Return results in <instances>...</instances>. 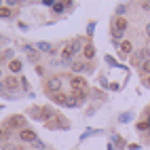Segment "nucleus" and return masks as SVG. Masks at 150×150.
Listing matches in <instances>:
<instances>
[{
  "label": "nucleus",
  "instance_id": "5701e85b",
  "mask_svg": "<svg viewBox=\"0 0 150 150\" xmlns=\"http://www.w3.org/2000/svg\"><path fill=\"white\" fill-rule=\"evenodd\" d=\"M131 118H133V112H125V114L118 116V121H121V123H129Z\"/></svg>",
  "mask_w": 150,
  "mask_h": 150
},
{
  "label": "nucleus",
  "instance_id": "473e14b6",
  "mask_svg": "<svg viewBox=\"0 0 150 150\" xmlns=\"http://www.w3.org/2000/svg\"><path fill=\"white\" fill-rule=\"evenodd\" d=\"M144 85H146V87H150V76H148L146 81H144Z\"/></svg>",
  "mask_w": 150,
  "mask_h": 150
},
{
  "label": "nucleus",
  "instance_id": "6ab92c4d",
  "mask_svg": "<svg viewBox=\"0 0 150 150\" xmlns=\"http://www.w3.org/2000/svg\"><path fill=\"white\" fill-rule=\"evenodd\" d=\"M66 6H68V2H55V4H53V13L62 15V13L66 11Z\"/></svg>",
  "mask_w": 150,
  "mask_h": 150
},
{
  "label": "nucleus",
  "instance_id": "393cba45",
  "mask_svg": "<svg viewBox=\"0 0 150 150\" xmlns=\"http://www.w3.org/2000/svg\"><path fill=\"white\" fill-rule=\"evenodd\" d=\"M0 17H2V19H8V17H11V8H0Z\"/></svg>",
  "mask_w": 150,
  "mask_h": 150
},
{
  "label": "nucleus",
  "instance_id": "a211bd4d",
  "mask_svg": "<svg viewBox=\"0 0 150 150\" xmlns=\"http://www.w3.org/2000/svg\"><path fill=\"white\" fill-rule=\"evenodd\" d=\"M66 106H68V108H78L81 104H78V99H76L72 93H70V95H68V99H66Z\"/></svg>",
  "mask_w": 150,
  "mask_h": 150
},
{
  "label": "nucleus",
  "instance_id": "4468645a",
  "mask_svg": "<svg viewBox=\"0 0 150 150\" xmlns=\"http://www.w3.org/2000/svg\"><path fill=\"white\" fill-rule=\"evenodd\" d=\"M4 87H6V89H11V91H15V89L19 87V81H17V76H8L6 81H4Z\"/></svg>",
  "mask_w": 150,
  "mask_h": 150
},
{
  "label": "nucleus",
  "instance_id": "aec40b11",
  "mask_svg": "<svg viewBox=\"0 0 150 150\" xmlns=\"http://www.w3.org/2000/svg\"><path fill=\"white\" fill-rule=\"evenodd\" d=\"M51 99L55 104H64L66 106V99H68V95H62V93H55V95H51Z\"/></svg>",
  "mask_w": 150,
  "mask_h": 150
},
{
  "label": "nucleus",
  "instance_id": "7c9ffc66",
  "mask_svg": "<svg viewBox=\"0 0 150 150\" xmlns=\"http://www.w3.org/2000/svg\"><path fill=\"white\" fill-rule=\"evenodd\" d=\"M4 91H6V87H4V83L0 81V95H4Z\"/></svg>",
  "mask_w": 150,
  "mask_h": 150
},
{
  "label": "nucleus",
  "instance_id": "412c9836",
  "mask_svg": "<svg viewBox=\"0 0 150 150\" xmlns=\"http://www.w3.org/2000/svg\"><path fill=\"white\" fill-rule=\"evenodd\" d=\"M114 13H116V17H123V15L127 13V4H118V6L114 8Z\"/></svg>",
  "mask_w": 150,
  "mask_h": 150
},
{
  "label": "nucleus",
  "instance_id": "f257e3e1",
  "mask_svg": "<svg viewBox=\"0 0 150 150\" xmlns=\"http://www.w3.org/2000/svg\"><path fill=\"white\" fill-rule=\"evenodd\" d=\"M127 21L123 17H114V21H112V40H118V38H123V34L127 32Z\"/></svg>",
  "mask_w": 150,
  "mask_h": 150
},
{
  "label": "nucleus",
  "instance_id": "cd10ccee",
  "mask_svg": "<svg viewBox=\"0 0 150 150\" xmlns=\"http://www.w3.org/2000/svg\"><path fill=\"white\" fill-rule=\"evenodd\" d=\"M32 146H34V148H38V150H45V142H40V139H36Z\"/></svg>",
  "mask_w": 150,
  "mask_h": 150
},
{
  "label": "nucleus",
  "instance_id": "bb28decb",
  "mask_svg": "<svg viewBox=\"0 0 150 150\" xmlns=\"http://www.w3.org/2000/svg\"><path fill=\"white\" fill-rule=\"evenodd\" d=\"M13 55H15V53H13V49H6V51L2 53V59H11Z\"/></svg>",
  "mask_w": 150,
  "mask_h": 150
},
{
  "label": "nucleus",
  "instance_id": "4be33fe9",
  "mask_svg": "<svg viewBox=\"0 0 150 150\" xmlns=\"http://www.w3.org/2000/svg\"><path fill=\"white\" fill-rule=\"evenodd\" d=\"M148 129H150V121H142V123H137V131H148Z\"/></svg>",
  "mask_w": 150,
  "mask_h": 150
},
{
  "label": "nucleus",
  "instance_id": "20e7f679",
  "mask_svg": "<svg viewBox=\"0 0 150 150\" xmlns=\"http://www.w3.org/2000/svg\"><path fill=\"white\" fill-rule=\"evenodd\" d=\"M47 127H49V129H70V123L66 121L64 116H59V114H57L53 121H49V123H47Z\"/></svg>",
  "mask_w": 150,
  "mask_h": 150
},
{
  "label": "nucleus",
  "instance_id": "2eb2a0df",
  "mask_svg": "<svg viewBox=\"0 0 150 150\" xmlns=\"http://www.w3.org/2000/svg\"><path fill=\"white\" fill-rule=\"evenodd\" d=\"M32 118H36V121H42V108H38V106H34V108H30V112H28Z\"/></svg>",
  "mask_w": 150,
  "mask_h": 150
},
{
  "label": "nucleus",
  "instance_id": "dca6fc26",
  "mask_svg": "<svg viewBox=\"0 0 150 150\" xmlns=\"http://www.w3.org/2000/svg\"><path fill=\"white\" fill-rule=\"evenodd\" d=\"M70 68H72V72H85V70H87V64L85 62H72V66H70Z\"/></svg>",
  "mask_w": 150,
  "mask_h": 150
},
{
  "label": "nucleus",
  "instance_id": "a878e982",
  "mask_svg": "<svg viewBox=\"0 0 150 150\" xmlns=\"http://www.w3.org/2000/svg\"><path fill=\"white\" fill-rule=\"evenodd\" d=\"M142 72H144V74H150V59L142 64Z\"/></svg>",
  "mask_w": 150,
  "mask_h": 150
},
{
  "label": "nucleus",
  "instance_id": "9b49d317",
  "mask_svg": "<svg viewBox=\"0 0 150 150\" xmlns=\"http://www.w3.org/2000/svg\"><path fill=\"white\" fill-rule=\"evenodd\" d=\"M23 51L28 53V59H30V62H32V64H36L38 59H40V55H38V53H36V51H34V49L30 47V45H25V47H23Z\"/></svg>",
  "mask_w": 150,
  "mask_h": 150
},
{
  "label": "nucleus",
  "instance_id": "c756f323",
  "mask_svg": "<svg viewBox=\"0 0 150 150\" xmlns=\"http://www.w3.org/2000/svg\"><path fill=\"white\" fill-rule=\"evenodd\" d=\"M99 85H102V87H108V81H106V76H99Z\"/></svg>",
  "mask_w": 150,
  "mask_h": 150
},
{
  "label": "nucleus",
  "instance_id": "f8f14e48",
  "mask_svg": "<svg viewBox=\"0 0 150 150\" xmlns=\"http://www.w3.org/2000/svg\"><path fill=\"white\" fill-rule=\"evenodd\" d=\"M21 62H19V59H11V62H8V70H11V72L13 74H19V72H21Z\"/></svg>",
  "mask_w": 150,
  "mask_h": 150
},
{
  "label": "nucleus",
  "instance_id": "423d86ee",
  "mask_svg": "<svg viewBox=\"0 0 150 150\" xmlns=\"http://www.w3.org/2000/svg\"><path fill=\"white\" fill-rule=\"evenodd\" d=\"M6 125H11V129L15 127V129H21V127H25V116H21V114H15V116H11L6 121Z\"/></svg>",
  "mask_w": 150,
  "mask_h": 150
},
{
  "label": "nucleus",
  "instance_id": "b1692460",
  "mask_svg": "<svg viewBox=\"0 0 150 150\" xmlns=\"http://www.w3.org/2000/svg\"><path fill=\"white\" fill-rule=\"evenodd\" d=\"M112 142H114V144H116L118 148H123V146H125V139H123L121 135H116V133L112 135Z\"/></svg>",
  "mask_w": 150,
  "mask_h": 150
},
{
  "label": "nucleus",
  "instance_id": "2f4dec72",
  "mask_svg": "<svg viewBox=\"0 0 150 150\" xmlns=\"http://www.w3.org/2000/svg\"><path fill=\"white\" fill-rule=\"evenodd\" d=\"M142 8L144 11H150V2H142Z\"/></svg>",
  "mask_w": 150,
  "mask_h": 150
},
{
  "label": "nucleus",
  "instance_id": "c85d7f7f",
  "mask_svg": "<svg viewBox=\"0 0 150 150\" xmlns=\"http://www.w3.org/2000/svg\"><path fill=\"white\" fill-rule=\"evenodd\" d=\"M93 30H95V23L91 21V23H89V28H87V34H89V36H91V34H93Z\"/></svg>",
  "mask_w": 150,
  "mask_h": 150
},
{
  "label": "nucleus",
  "instance_id": "0eeeda50",
  "mask_svg": "<svg viewBox=\"0 0 150 150\" xmlns=\"http://www.w3.org/2000/svg\"><path fill=\"white\" fill-rule=\"evenodd\" d=\"M19 139H21V142H32L34 144L38 137H36V133L32 131V129H21V131H19Z\"/></svg>",
  "mask_w": 150,
  "mask_h": 150
},
{
  "label": "nucleus",
  "instance_id": "ddd939ff",
  "mask_svg": "<svg viewBox=\"0 0 150 150\" xmlns=\"http://www.w3.org/2000/svg\"><path fill=\"white\" fill-rule=\"evenodd\" d=\"M83 55H85V59H93L95 57V47L91 42H87V47L83 49Z\"/></svg>",
  "mask_w": 150,
  "mask_h": 150
},
{
  "label": "nucleus",
  "instance_id": "1a4fd4ad",
  "mask_svg": "<svg viewBox=\"0 0 150 150\" xmlns=\"http://www.w3.org/2000/svg\"><path fill=\"white\" fill-rule=\"evenodd\" d=\"M118 53H121V55H131V53H133V45H131V40H123L121 47H118Z\"/></svg>",
  "mask_w": 150,
  "mask_h": 150
},
{
  "label": "nucleus",
  "instance_id": "72a5a7b5",
  "mask_svg": "<svg viewBox=\"0 0 150 150\" xmlns=\"http://www.w3.org/2000/svg\"><path fill=\"white\" fill-rule=\"evenodd\" d=\"M146 34H148V38H150V23L146 25Z\"/></svg>",
  "mask_w": 150,
  "mask_h": 150
},
{
  "label": "nucleus",
  "instance_id": "f3484780",
  "mask_svg": "<svg viewBox=\"0 0 150 150\" xmlns=\"http://www.w3.org/2000/svg\"><path fill=\"white\" fill-rule=\"evenodd\" d=\"M36 47L40 49V51H45V53H55L53 45H49V42H36Z\"/></svg>",
  "mask_w": 150,
  "mask_h": 150
},
{
  "label": "nucleus",
  "instance_id": "39448f33",
  "mask_svg": "<svg viewBox=\"0 0 150 150\" xmlns=\"http://www.w3.org/2000/svg\"><path fill=\"white\" fill-rule=\"evenodd\" d=\"M70 85H72V91H87V81L83 76H72Z\"/></svg>",
  "mask_w": 150,
  "mask_h": 150
},
{
  "label": "nucleus",
  "instance_id": "f03ea898",
  "mask_svg": "<svg viewBox=\"0 0 150 150\" xmlns=\"http://www.w3.org/2000/svg\"><path fill=\"white\" fill-rule=\"evenodd\" d=\"M62 85H64L62 76H51V78H49V81L45 83V89L49 91V95H55V93L62 91Z\"/></svg>",
  "mask_w": 150,
  "mask_h": 150
},
{
  "label": "nucleus",
  "instance_id": "7ed1b4c3",
  "mask_svg": "<svg viewBox=\"0 0 150 150\" xmlns=\"http://www.w3.org/2000/svg\"><path fill=\"white\" fill-rule=\"evenodd\" d=\"M148 59H150V51L144 47V49H139V51H135V53H133V57H131V64L142 68V64H144V62H148Z\"/></svg>",
  "mask_w": 150,
  "mask_h": 150
},
{
  "label": "nucleus",
  "instance_id": "6e6552de",
  "mask_svg": "<svg viewBox=\"0 0 150 150\" xmlns=\"http://www.w3.org/2000/svg\"><path fill=\"white\" fill-rule=\"evenodd\" d=\"M55 116H57V112H55V110H53L51 106H45V108H42V121H45V123L53 121Z\"/></svg>",
  "mask_w": 150,
  "mask_h": 150
},
{
  "label": "nucleus",
  "instance_id": "9d476101",
  "mask_svg": "<svg viewBox=\"0 0 150 150\" xmlns=\"http://www.w3.org/2000/svg\"><path fill=\"white\" fill-rule=\"evenodd\" d=\"M68 49H70V53L72 55H76L78 51H83V38H76V40H72V45H68Z\"/></svg>",
  "mask_w": 150,
  "mask_h": 150
}]
</instances>
